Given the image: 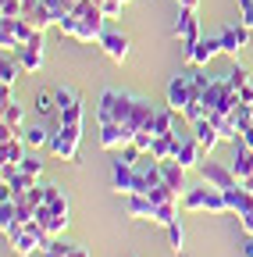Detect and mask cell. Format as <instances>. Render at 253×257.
<instances>
[{
  "mask_svg": "<svg viewBox=\"0 0 253 257\" xmlns=\"http://www.w3.org/2000/svg\"><path fill=\"white\" fill-rule=\"evenodd\" d=\"M153 114H157V107L150 100H143V96H129V93H118V89H104L100 93V104H97L100 125L104 121H118L125 128H132V133L150 128L153 125Z\"/></svg>",
  "mask_w": 253,
  "mask_h": 257,
  "instance_id": "1",
  "label": "cell"
},
{
  "mask_svg": "<svg viewBox=\"0 0 253 257\" xmlns=\"http://www.w3.org/2000/svg\"><path fill=\"white\" fill-rule=\"evenodd\" d=\"M182 207L185 211H210V214H225L228 200H225V189H217L210 182L196 186V189H185L182 193Z\"/></svg>",
  "mask_w": 253,
  "mask_h": 257,
  "instance_id": "2",
  "label": "cell"
},
{
  "mask_svg": "<svg viewBox=\"0 0 253 257\" xmlns=\"http://www.w3.org/2000/svg\"><path fill=\"white\" fill-rule=\"evenodd\" d=\"M36 25L29 22L25 15L22 18H0V47H4V54H15V50H22L29 40L36 36Z\"/></svg>",
  "mask_w": 253,
  "mask_h": 257,
  "instance_id": "3",
  "label": "cell"
},
{
  "mask_svg": "<svg viewBox=\"0 0 253 257\" xmlns=\"http://www.w3.org/2000/svg\"><path fill=\"white\" fill-rule=\"evenodd\" d=\"M79 143H82V121L61 125L57 133H50V150H54V157L75 161V157H79Z\"/></svg>",
  "mask_w": 253,
  "mask_h": 257,
  "instance_id": "4",
  "label": "cell"
},
{
  "mask_svg": "<svg viewBox=\"0 0 253 257\" xmlns=\"http://www.w3.org/2000/svg\"><path fill=\"white\" fill-rule=\"evenodd\" d=\"M193 75H196V72H193V64H189L185 72H178V75L168 82V107H175L178 114L189 107V100H193V93H196V89H193Z\"/></svg>",
  "mask_w": 253,
  "mask_h": 257,
  "instance_id": "5",
  "label": "cell"
},
{
  "mask_svg": "<svg viewBox=\"0 0 253 257\" xmlns=\"http://www.w3.org/2000/svg\"><path fill=\"white\" fill-rule=\"evenodd\" d=\"M196 172H200L203 182H210V186H217V189H232V186H239L232 165H221V161H207V157H203Z\"/></svg>",
  "mask_w": 253,
  "mask_h": 257,
  "instance_id": "6",
  "label": "cell"
},
{
  "mask_svg": "<svg viewBox=\"0 0 253 257\" xmlns=\"http://www.w3.org/2000/svg\"><path fill=\"white\" fill-rule=\"evenodd\" d=\"M217 54H225V50H221V36H207V40H200L193 47H185V64H193V68H207Z\"/></svg>",
  "mask_w": 253,
  "mask_h": 257,
  "instance_id": "7",
  "label": "cell"
},
{
  "mask_svg": "<svg viewBox=\"0 0 253 257\" xmlns=\"http://www.w3.org/2000/svg\"><path fill=\"white\" fill-rule=\"evenodd\" d=\"M54 100H57V118H61V125H75V121H82V100H79V93H72V89H54Z\"/></svg>",
  "mask_w": 253,
  "mask_h": 257,
  "instance_id": "8",
  "label": "cell"
},
{
  "mask_svg": "<svg viewBox=\"0 0 253 257\" xmlns=\"http://www.w3.org/2000/svg\"><path fill=\"white\" fill-rule=\"evenodd\" d=\"M207 157V150L196 143V136H178V143H175V161L189 172V168H200V161Z\"/></svg>",
  "mask_w": 253,
  "mask_h": 257,
  "instance_id": "9",
  "label": "cell"
},
{
  "mask_svg": "<svg viewBox=\"0 0 253 257\" xmlns=\"http://www.w3.org/2000/svg\"><path fill=\"white\" fill-rule=\"evenodd\" d=\"M175 36H178L185 47H193V43L203 40V36H200V18H196V11H189V8L178 11V18H175Z\"/></svg>",
  "mask_w": 253,
  "mask_h": 257,
  "instance_id": "10",
  "label": "cell"
},
{
  "mask_svg": "<svg viewBox=\"0 0 253 257\" xmlns=\"http://www.w3.org/2000/svg\"><path fill=\"white\" fill-rule=\"evenodd\" d=\"M249 32H253V29H246L242 22H239V25H225V29L217 32V36H221V50H225L228 57H235V54H239V50L246 47Z\"/></svg>",
  "mask_w": 253,
  "mask_h": 257,
  "instance_id": "11",
  "label": "cell"
},
{
  "mask_svg": "<svg viewBox=\"0 0 253 257\" xmlns=\"http://www.w3.org/2000/svg\"><path fill=\"white\" fill-rule=\"evenodd\" d=\"M18 61H22L25 72H40L43 68V32H36V36L18 50Z\"/></svg>",
  "mask_w": 253,
  "mask_h": 257,
  "instance_id": "12",
  "label": "cell"
},
{
  "mask_svg": "<svg viewBox=\"0 0 253 257\" xmlns=\"http://www.w3.org/2000/svg\"><path fill=\"white\" fill-rule=\"evenodd\" d=\"M97 43H100V47H104V54H107L111 61H118V64L129 57V36H121V32H104Z\"/></svg>",
  "mask_w": 253,
  "mask_h": 257,
  "instance_id": "13",
  "label": "cell"
},
{
  "mask_svg": "<svg viewBox=\"0 0 253 257\" xmlns=\"http://www.w3.org/2000/svg\"><path fill=\"white\" fill-rule=\"evenodd\" d=\"M114 189L125 193V197L139 193V179H136V168H132V165H121V161H114Z\"/></svg>",
  "mask_w": 253,
  "mask_h": 257,
  "instance_id": "14",
  "label": "cell"
},
{
  "mask_svg": "<svg viewBox=\"0 0 253 257\" xmlns=\"http://www.w3.org/2000/svg\"><path fill=\"white\" fill-rule=\"evenodd\" d=\"M232 147H235V154H232V172H235V179L242 182V179L253 175V150H249L242 140H235Z\"/></svg>",
  "mask_w": 253,
  "mask_h": 257,
  "instance_id": "15",
  "label": "cell"
},
{
  "mask_svg": "<svg viewBox=\"0 0 253 257\" xmlns=\"http://www.w3.org/2000/svg\"><path fill=\"white\" fill-rule=\"evenodd\" d=\"M193 136H196V143L210 154L217 143H221V133H217V125L210 121V118H200V121H193Z\"/></svg>",
  "mask_w": 253,
  "mask_h": 257,
  "instance_id": "16",
  "label": "cell"
},
{
  "mask_svg": "<svg viewBox=\"0 0 253 257\" xmlns=\"http://www.w3.org/2000/svg\"><path fill=\"white\" fill-rule=\"evenodd\" d=\"M36 221L43 225V229L50 232V239H57V236H65V229H68V214H54L47 204L36 211Z\"/></svg>",
  "mask_w": 253,
  "mask_h": 257,
  "instance_id": "17",
  "label": "cell"
},
{
  "mask_svg": "<svg viewBox=\"0 0 253 257\" xmlns=\"http://www.w3.org/2000/svg\"><path fill=\"white\" fill-rule=\"evenodd\" d=\"M225 200H228V211H235V214H249L253 211V193L242 182L232 186V189H225Z\"/></svg>",
  "mask_w": 253,
  "mask_h": 257,
  "instance_id": "18",
  "label": "cell"
},
{
  "mask_svg": "<svg viewBox=\"0 0 253 257\" xmlns=\"http://www.w3.org/2000/svg\"><path fill=\"white\" fill-rule=\"evenodd\" d=\"M228 93H232L228 79H210V86L203 89V104H207V111H217L221 104L228 100Z\"/></svg>",
  "mask_w": 253,
  "mask_h": 257,
  "instance_id": "19",
  "label": "cell"
},
{
  "mask_svg": "<svg viewBox=\"0 0 253 257\" xmlns=\"http://www.w3.org/2000/svg\"><path fill=\"white\" fill-rule=\"evenodd\" d=\"M129 218L153 221V218H157V204L146 197V193H132V197H129Z\"/></svg>",
  "mask_w": 253,
  "mask_h": 257,
  "instance_id": "20",
  "label": "cell"
},
{
  "mask_svg": "<svg viewBox=\"0 0 253 257\" xmlns=\"http://www.w3.org/2000/svg\"><path fill=\"white\" fill-rule=\"evenodd\" d=\"M161 182H168L171 189H178V193H185L189 186H185V168L178 165V161L171 157V161H161Z\"/></svg>",
  "mask_w": 253,
  "mask_h": 257,
  "instance_id": "21",
  "label": "cell"
},
{
  "mask_svg": "<svg viewBox=\"0 0 253 257\" xmlns=\"http://www.w3.org/2000/svg\"><path fill=\"white\" fill-rule=\"evenodd\" d=\"M175 107H157V114H153V136H175Z\"/></svg>",
  "mask_w": 253,
  "mask_h": 257,
  "instance_id": "22",
  "label": "cell"
},
{
  "mask_svg": "<svg viewBox=\"0 0 253 257\" xmlns=\"http://www.w3.org/2000/svg\"><path fill=\"white\" fill-rule=\"evenodd\" d=\"M29 154V143L18 136V140H11V143H0V165H18V161Z\"/></svg>",
  "mask_w": 253,
  "mask_h": 257,
  "instance_id": "23",
  "label": "cell"
},
{
  "mask_svg": "<svg viewBox=\"0 0 253 257\" xmlns=\"http://www.w3.org/2000/svg\"><path fill=\"white\" fill-rule=\"evenodd\" d=\"M25 18L33 22V25H36L40 32H43V29H50V25H57V22H54V15H50V8L43 4V0H36V4L25 11Z\"/></svg>",
  "mask_w": 253,
  "mask_h": 257,
  "instance_id": "24",
  "label": "cell"
},
{
  "mask_svg": "<svg viewBox=\"0 0 253 257\" xmlns=\"http://www.w3.org/2000/svg\"><path fill=\"white\" fill-rule=\"evenodd\" d=\"M146 197H150L153 204H178V189H171L168 182H157V186L146 193Z\"/></svg>",
  "mask_w": 253,
  "mask_h": 257,
  "instance_id": "25",
  "label": "cell"
},
{
  "mask_svg": "<svg viewBox=\"0 0 253 257\" xmlns=\"http://www.w3.org/2000/svg\"><path fill=\"white\" fill-rule=\"evenodd\" d=\"M18 72H25V68H22V61H8V54H4V64H0V86L11 89L15 79H18Z\"/></svg>",
  "mask_w": 253,
  "mask_h": 257,
  "instance_id": "26",
  "label": "cell"
},
{
  "mask_svg": "<svg viewBox=\"0 0 253 257\" xmlns=\"http://www.w3.org/2000/svg\"><path fill=\"white\" fill-rule=\"evenodd\" d=\"M47 207H50L54 214H68V197H65V189L47 186Z\"/></svg>",
  "mask_w": 253,
  "mask_h": 257,
  "instance_id": "27",
  "label": "cell"
},
{
  "mask_svg": "<svg viewBox=\"0 0 253 257\" xmlns=\"http://www.w3.org/2000/svg\"><path fill=\"white\" fill-rule=\"evenodd\" d=\"M22 140L29 143V150H40V147H50V133H47V128H25V133H22Z\"/></svg>",
  "mask_w": 253,
  "mask_h": 257,
  "instance_id": "28",
  "label": "cell"
},
{
  "mask_svg": "<svg viewBox=\"0 0 253 257\" xmlns=\"http://www.w3.org/2000/svg\"><path fill=\"white\" fill-rule=\"evenodd\" d=\"M153 221L168 229L171 221H178V204H157V218H153Z\"/></svg>",
  "mask_w": 253,
  "mask_h": 257,
  "instance_id": "29",
  "label": "cell"
},
{
  "mask_svg": "<svg viewBox=\"0 0 253 257\" xmlns=\"http://www.w3.org/2000/svg\"><path fill=\"white\" fill-rule=\"evenodd\" d=\"M25 0H0V18H22Z\"/></svg>",
  "mask_w": 253,
  "mask_h": 257,
  "instance_id": "30",
  "label": "cell"
},
{
  "mask_svg": "<svg viewBox=\"0 0 253 257\" xmlns=\"http://www.w3.org/2000/svg\"><path fill=\"white\" fill-rule=\"evenodd\" d=\"M225 79H228V86H232V89H235V93H239V89H242V86H249V72H246V68H242V64H235V68H232V72H228V75H225Z\"/></svg>",
  "mask_w": 253,
  "mask_h": 257,
  "instance_id": "31",
  "label": "cell"
},
{
  "mask_svg": "<svg viewBox=\"0 0 253 257\" xmlns=\"http://www.w3.org/2000/svg\"><path fill=\"white\" fill-rule=\"evenodd\" d=\"M18 168H22V172H29V175H40V172H43V161H40L36 154H25V157L18 161Z\"/></svg>",
  "mask_w": 253,
  "mask_h": 257,
  "instance_id": "32",
  "label": "cell"
},
{
  "mask_svg": "<svg viewBox=\"0 0 253 257\" xmlns=\"http://www.w3.org/2000/svg\"><path fill=\"white\" fill-rule=\"evenodd\" d=\"M168 243H171V253L182 250V243H185V232H182V225H178V221L168 225Z\"/></svg>",
  "mask_w": 253,
  "mask_h": 257,
  "instance_id": "33",
  "label": "cell"
},
{
  "mask_svg": "<svg viewBox=\"0 0 253 257\" xmlns=\"http://www.w3.org/2000/svg\"><path fill=\"white\" fill-rule=\"evenodd\" d=\"M36 107H40V114H54V111H57L54 93H40V96H36Z\"/></svg>",
  "mask_w": 253,
  "mask_h": 257,
  "instance_id": "34",
  "label": "cell"
},
{
  "mask_svg": "<svg viewBox=\"0 0 253 257\" xmlns=\"http://www.w3.org/2000/svg\"><path fill=\"white\" fill-rule=\"evenodd\" d=\"M57 29H61V36H75V29H79V15L72 11L68 18H61V22H57Z\"/></svg>",
  "mask_w": 253,
  "mask_h": 257,
  "instance_id": "35",
  "label": "cell"
},
{
  "mask_svg": "<svg viewBox=\"0 0 253 257\" xmlns=\"http://www.w3.org/2000/svg\"><path fill=\"white\" fill-rule=\"evenodd\" d=\"M239 22L253 29V0H239Z\"/></svg>",
  "mask_w": 253,
  "mask_h": 257,
  "instance_id": "36",
  "label": "cell"
},
{
  "mask_svg": "<svg viewBox=\"0 0 253 257\" xmlns=\"http://www.w3.org/2000/svg\"><path fill=\"white\" fill-rule=\"evenodd\" d=\"M235 125H239V133H242L246 125H253V107H249V104H242V107L235 111Z\"/></svg>",
  "mask_w": 253,
  "mask_h": 257,
  "instance_id": "37",
  "label": "cell"
},
{
  "mask_svg": "<svg viewBox=\"0 0 253 257\" xmlns=\"http://www.w3.org/2000/svg\"><path fill=\"white\" fill-rule=\"evenodd\" d=\"M121 0H100V11H104V18H118L121 15Z\"/></svg>",
  "mask_w": 253,
  "mask_h": 257,
  "instance_id": "38",
  "label": "cell"
},
{
  "mask_svg": "<svg viewBox=\"0 0 253 257\" xmlns=\"http://www.w3.org/2000/svg\"><path fill=\"white\" fill-rule=\"evenodd\" d=\"M239 225H242L246 236H253V211H249V214H239Z\"/></svg>",
  "mask_w": 253,
  "mask_h": 257,
  "instance_id": "39",
  "label": "cell"
},
{
  "mask_svg": "<svg viewBox=\"0 0 253 257\" xmlns=\"http://www.w3.org/2000/svg\"><path fill=\"white\" fill-rule=\"evenodd\" d=\"M239 100L253 107V86H242V89H239Z\"/></svg>",
  "mask_w": 253,
  "mask_h": 257,
  "instance_id": "40",
  "label": "cell"
},
{
  "mask_svg": "<svg viewBox=\"0 0 253 257\" xmlns=\"http://www.w3.org/2000/svg\"><path fill=\"white\" fill-rule=\"evenodd\" d=\"M239 140H242V143L253 150V125H246V128H242V133H239Z\"/></svg>",
  "mask_w": 253,
  "mask_h": 257,
  "instance_id": "41",
  "label": "cell"
},
{
  "mask_svg": "<svg viewBox=\"0 0 253 257\" xmlns=\"http://www.w3.org/2000/svg\"><path fill=\"white\" fill-rule=\"evenodd\" d=\"M242 257H253V236H246V243H242Z\"/></svg>",
  "mask_w": 253,
  "mask_h": 257,
  "instance_id": "42",
  "label": "cell"
},
{
  "mask_svg": "<svg viewBox=\"0 0 253 257\" xmlns=\"http://www.w3.org/2000/svg\"><path fill=\"white\" fill-rule=\"evenodd\" d=\"M178 4H182V8H189V11H196V8H200V0H178Z\"/></svg>",
  "mask_w": 253,
  "mask_h": 257,
  "instance_id": "43",
  "label": "cell"
},
{
  "mask_svg": "<svg viewBox=\"0 0 253 257\" xmlns=\"http://www.w3.org/2000/svg\"><path fill=\"white\" fill-rule=\"evenodd\" d=\"M68 257H89V253H86V250H82V246H75V250H72V253H68Z\"/></svg>",
  "mask_w": 253,
  "mask_h": 257,
  "instance_id": "44",
  "label": "cell"
},
{
  "mask_svg": "<svg viewBox=\"0 0 253 257\" xmlns=\"http://www.w3.org/2000/svg\"><path fill=\"white\" fill-rule=\"evenodd\" d=\"M242 186H246V189L253 193V175H249V179H242Z\"/></svg>",
  "mask_w": 253,
  "mask_h": 257,
  "instance_id": "45",
  "label": "cell"
},
{
  "mask_svg": "<svg viewBox=\"0 0 253 257\" xmlns=\"http://www.w3.org/2000/svg\"><path fill=\"white\" fill-rule=\"evenodd\" d=\"M40 257H61V253H54V250H40Z\"/></svg>",
  "mask_w": 253,
  "mask_h": 257,
  "instance_id": "46",
  "label": "cell"
},
{
  "mask_svg": "<svg viewBox=\"0 0 253 257\" xmlns=\"http://www.w3.org/2000/svg\"><path fill=\"white\" fill-rule=\"evenodd\" d=\"M171 257H189V253H185V250H175V253H171Z\"/></svg>",
  "mask_w": 253,
  "mask_h": 257,
  "instance_id": "47",
  "label": "cell"
},
{
  "mask_svg": "<svg viewBox=\"0 0 253 257\" xmlns=\"http://www.w3.org/2000/svg\"><path fill=\"white\" fill-rule=\"evenodd\" d=\"M33 4H36V0H25V11H29V8H33Z\"/></svg>",
  "mask_w": 253,
  "mask_h": 257,
  "instance_id": "48",
  "label": "cell"
},
{
  "mask_svg": "<svg viewBox=\"0 0 253 257\" xmlns=\"http://www.w3.org/2000/svg\"><path fill=\"white\" fill-rule=\"evenodd\" d=\"M121 4H132V0H121Z\"/></svg>",
  "mask_w": 253,
  "mask_h": 257,
  "instance_id": "49",
  "label": "cell"
}]
</instances>
